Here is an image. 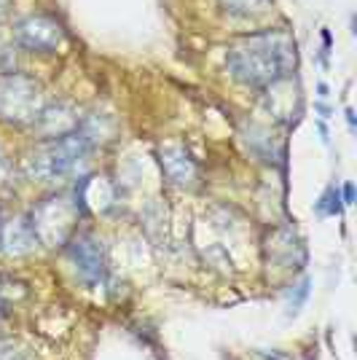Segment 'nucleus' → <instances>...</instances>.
<instances>
[{"label":"nucleus","mask_w":357,"mask_h":360,"mask_svg":"<svg viewBox=\"0 0 357 360\" xmlns=\"http://www.w3.org/2000/svg\"><path fill=\"white\" fill-rule=\"evenodd\" d=\"M35 231L32 224L22 215H11L0 224V250L6 255H27L35 248Z\"/></svg>","instance_id":"0eeeda50"},{"label":"nucleus","mask_w":357,"mask_h":360,"mask_svg":"<svg viewBox=\"0 0 357 360\" xmlns=\"http://www.w3.org/2000/svg\"><path fill=\"white\" fill-rule=\"evenodd\" d=\"M346 124H349V129L355 132V113H352V108H346Z\"/></svg>","instance_id":"4468645a"},{"label":"nucleus","mask_w":357,"mask_h":360,"mask_svg":"<svg viewBox=\"0 0 357 360\" xmlns=\"http://www.w3.org/2000/svg\"><path fill=\"white\" fill-rule=\"evenodd\" d=\"M91 143L75 129L73 135H65L60 140H51L32 153L30 159L25 162V172L32 180H57L62 175H67L86 153H89Z\"/></svg>","instance_id":"f03ea898"},{"label":"nucleus","mask_w":357,"mask_h":360,"mask_svg":"<svg viewBox=\"0 0 357 360\" xmlns=\"http://www.w3.org/2000/svg\"><path fill=\"white\" fill-rule=\"evenodd\" d=\"M226 68L234 81L245 86H271L293 73L296 68V41L283 30H264L242 38L231 46Z\"/></svg>","instance_id":"f257e3e1"},{"label":"nucleus","mask_w":357,"mask_h":360,"mask_svg":"<svg viewBox=\"0 0 357 360\" xmlns=\"http://www.w3.org/2000/svg\"><path fill=\"white\" fill-rule=\"evenodd\" d=\"M62 38H65L62 25L48 14L25 16L22 22H16L14 27L16 46L25 49V51H32V54H51V51H57Z\"/></svg>","instance_id":"39448f33"},{"label":"nucleus","mask_w":357,"mask_h":360,"mask_svg":"<svg viewBox=\"0 0 357 360\" xmlns=\"http://www.w3.org/2000/svg\"><path fill=\"white\" fill-rule=\"evenodd\" d=\"M162 167L164 175L172 180L175 186H194V180L199 178V167L183 148L162 150Z\"/></svg>","instance_id":"1a4fd4ad"},{"label":"nucleus","mask_w":357,"mask_h":360,"mask_svg":"<svg viewBox=\"0 0 357 360\" xmlns=\"http://www.w3.org/2000/svg\"><path fill=\"white\" fill-rule=\"evenodd\" d=\"M309 293H312V280L304 277V280H301L298 285H293V290L287 293V312H290V315H298L301 307H304L306 299H309Z\"/></svg>","instance_id":"f8f14e48"},{"label":"nucleus","mask_w":357,"mask_h":360,"mask_svg":"<svg viewBox=\"0 0 357 360\" xmlns=\"http://www.w3.org/2000/svg\"><path fill=\"white\" fill-rule=\"evenodd\" d=\"M78 218L75 205H70L65 196H54V199H46L41 202L35 212H32L30 224L35 231V240L54 248V229H57V242H65L73 231V221Z\"/></svg>","instance_id":"20e7f679"},{"label":"nucleus","mask_w":357,"mask_h":360,"mask_svg":"<svg viewBox=\"0 0 357 360\" xmlns=\"http://www.w3.org/2000/svg\"><path fill=\"white\" fill-rule=\"evenodd\" d=\"M344 210V202H342V191H339V186H327L323 196L314 202V212L320 215V218H333V215H342Z\"/></svg>","instance_id":"9d476101"},{"label":"nucleus","mask_w":357,"mask_h":360,"mask_svg":"<svg viewBox=\"0 0 357 360\" xmlns=\"http://www.w3.org/2000/svg\"><path fill=\"white\" fill-rule=\"evenodd\" d=\"M342 202H344V207H352V205H355V186H352V183H346V186H344Z\"/></svg>","instance_id":"ddd939ff"},{"label":"nucleus","mask_w":357,"mask_h":360,"mask_svg":"<svg viewBox=\"0 0 357 360\" xmlns=\"http://www.w3.org/2000/svg\"><path fill=\"white\" fill-rule=\"evenodd\" d=\"M6 6H8V0H0V16L6 14Z\"/></svg>","instance_id":"dca6fc26"},{"label":"nucleus","mask_w":357,"mask_h":360,"mask_svg":"<svg viewBox=\"0 0 357 360\" xmlns=\"http://www.w3.org/2000/svg\"><path fill=\"white\" fill-rule=\"evenodd\" d=\"M38 132L48 140H60L65 135H73L75 129L81 127V119L75 116L73 108L67 105H48L41 110V116L32 124Z\"/></svg>","instance_id":"6e6552de"},{"label":"nucleus","mask_w":357,"mask_h":360,"mask_svg":"<svg viewBox=\"0 0 357 360\" xmlns=\"http://www.w3.org/2000/svg\"><path fill=\"white\" fill-rule=\"evenodd\" d=\"M67 258L73 261L75 274L86 283V285H97L105 277V250L103 242H97L91 234H78L67 245Z\"/></svg>","instance_id":"423d86ee"},{"label":"nucleus","mask_w":357,"mask_h":360,"mask_svg":"<svg viewBox=\"0 0 357 360\" xmlns=\"http://www.w3.org/2000/svg\"><path fill=\"white\" fill-rule=\"evenodd\" d=\"M317 91H320V97H323V100L327 97V86H325V84H320V86H317Z\"/></svg>","instance_id":"2eb2a0df"},{"label":"nucleus","mask_w":357,"mask_h":360,"mask_svg":"<svg viewBox=\"0 0 357 360\" xmlns=\"http://www.w3.org/2000/svg\"><path fill=\"white\" fill-rule=\"evenodd\" d=\"M221 6L234 16H258L271 6V0H221Z\"/></svg>","instance_id":"9b49d317"},{"label":"nucleus","mask_w":357,"mask_h":360,"mask_svg":"<svg viewBox=\"0 0 357 360\" xmlns=\"http://www.w3.org/2000/svg\"><path fill=\"white\" fill-rule=\"evenodd\" d=\"M44 110L38 81L25 73H0V119L25 127L35 124Z\"/></svg>","instance_id":"7ed1b4c3"}]
</instances>
